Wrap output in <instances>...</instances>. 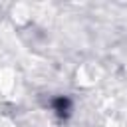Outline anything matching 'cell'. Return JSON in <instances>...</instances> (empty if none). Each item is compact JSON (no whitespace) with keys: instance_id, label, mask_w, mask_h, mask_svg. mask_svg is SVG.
Listing matches in <instances>:
<instances>
[{"instance_id":"obj_1","label":"cell","mask_w":127,"mask_h":127,"mask_svg":"<svg viewBox=\"0 0 127 127\" xmlns=\"http://www.w3.org/2000/svg\"><path fill=\"white\" fill-rule=\"evenodd\" d=\"M54 107H56V111H58L60 115H65L67 109H69V99H65V97H58V99L54 101Z\"/></svg>"}]
</instances>
